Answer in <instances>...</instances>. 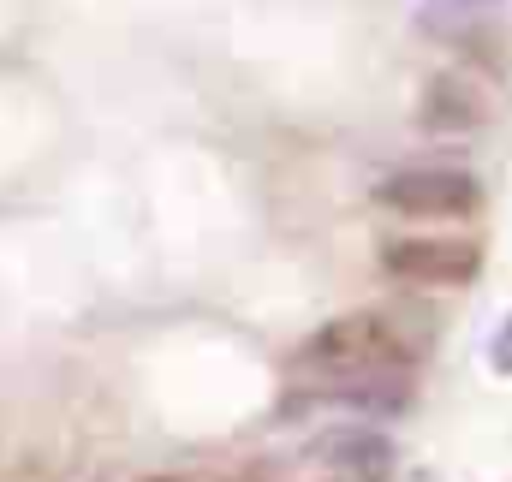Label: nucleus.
<instances>
[{
  "instance_id": "f257e3e1",
  "label": "nucleus",
  "mask_w": 512,
  "mask_h": 482,
  "mask_svg": "<svg viewBox=\"0 0 512 482\" xmlns=\"http://www.w3.org/2000/svg\"><path fill=\"white\" fill-rule=\"evenodd\" d=\"M298 363H304V369H328V375L352 381V375L405 369V346L387 334V322H376V316H346V322H328L322 334H310V340H304V352H298Z\"/></svg>"
},
{
  "instance_id": "f03ea898",
  "label": "nucleus",
  "mask_w": 512,
  "mask_h": 482,
  "mask_svg": "<svg viewBox=\"0 0 512 482\" xmlns=\"http://www.w3.org/2000/svg\"><path fill=\"white\" fill-rule=\"evenodd\" d=\"M376 197L399 215H471L483 203V185L453 167H411V173H393Z\"/></svg>"
},
{
  "instance_id": "7ed1b4c3",
  "label": "nucleus",
  "mask_w": 512,
  "mask_h": 482,
  "mask_svg": "<svg viewBox=\"0 0 512 482\" xmlns=\"http://www.w3.org/2000/svg\"><path fill=\"white\" fill-rule=\"evenodd\" d=\"M387 274L417 280V286H465L483 268V250L465 239H393L382 250Z\"/></svg>"
},
{
  "instance_id": "20e7f679",
  "label": "nucleus",
  "mask_w": 512,
  "mask_h": 482,
  "mask_svg": "<svg viewBox=\"0 0 512 482\" xmlns=\"http://www.w3.org/2000/svg\"><path fill=\"white\" fill-rule=\"evenodd\" d=\"M417 114H423L429 131L459 137V131H477V125L495 120V102H489V90H483L477 78H465V72H441V78H429V84H423Z\"/></svg>"
},
{
  "instance_id": "39448f33",
  "label": "nucleus",
  "mask_w": 512,
  "mask_h": 482,
  "mask_svg": "<svg viewBox=\"0 0 512 482\" xmlns=\"http://www.w3.org/2000/svg\"><path fill=\"white\" fill-rule=\"evenodd\" d=\"M316 453L334 459V465H346L358 482H387L393 477V441L376 435V429H340V435L316 441Z\"/></svg>"
},
{
  "instance_id": "423d86ee",
  "label": "nucleus",
  "mask_w": 512,
  "mask_h": 482,
  "mask_svg": "<svg viewBox=\"0 0 512 482\" xmlns=\"http://www.w3.org/2000/svg\"><path fill=\"white\" fill-rule=\"evenodd\" d=\"M489 363H495L501 375H512V316L501 322V334H495V346H489Z\"/></svg>"
},
{
  "instance_id": "0eeeda50",
  "label": "nucleus",
  "mask_w": 512,
  "mask_h": 482,
  "mask_svg": "<svg viewBox=\"0 0 512 482\" xmlns=\"http://www.w3.org/2000/svg\"><path fill=\"white\" fill-rule=\"evenodd\" d=\"M149 482H245V477H209V471H173V477H149Z\"/></svg>"
}]
</instances>
